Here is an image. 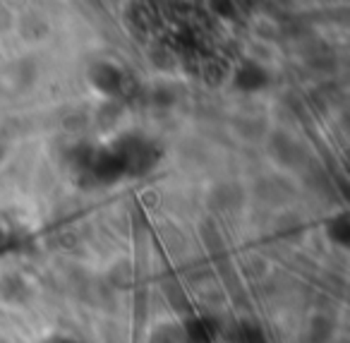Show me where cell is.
I'll use <instances>...</instances> for the list:
<instances>
[{
    "mask_svg": "<svg viewBox=\"0 0 350 343\" xmlns=\"http://www.w3.org/2000/svg\"><path fill=\"white\" fill-rule=\"evenodd\" d=\"M233 341L235 343H269L264 336L262 327H257L254 322H240L233 329Z\"/></svg>",
    "mask_w": 350,
    "mask_h": 343,
    "instance_id": "52a82bcc",
    "label": "cell"
},
{
    "mask_svg": "<svg viewBox=\"0 0 350 343\" xmlns=\"http://www.w3.org/2000/svg\"><path fill=\"white\" fill-rule=\"evenodd\" d=\"M267 82H269L267 70L259 63H254V60L243 63L238 73H235V87H238L240 92H257V89H262Z\"/></svg>",
    "mask_w": 350,
    "mask_h": 343,
    "instance_id": "277c9868",
    "label": "cell"
},
{
    "mask_svg": "<svg viewBox=\"0 0 350 343\" xmlns=\"http://www.w3.org/2000/svg\"><path fill=\"white\" fill-rule=\"evenodd\" d=\"M183 336H185L187 343H211L216 336V327L211 319L197 317L185 324V333H183Z\"/></svg>",
    "mask_w": 350,
    "mask_h": 343,
    "instance_id": "8992f818",
    "label": "cell"
},
{
    "mask_svg": "<svg viewBox=\"0 0 350 343\" xmlns=\"http://www.w3.org/2000/svg\"><path fill=\"white\" fill-rule=\"evenodd\" d=\"M92 84L98 92L108 94V97H125L130 92V79L122 73V68L113 63H96L89 73Z\"/></svg>",
    "mask_w": 350,
    "mask_h": 343,
    "instance_id": "7a4b0ae2",
    "label": "cell"
},
{
    "mask_svg": "<svg viewBox=\"0 0 350 343\" xmlns=\"http://www.w3.org/2000/svg\"><path fill=\"white\" fill-rule=\"evenodd\" d=\"M120 159L122 168L127 175H142L146 170L154 168V164L159 161V147L151 144L149 140L139 135H125L111 147Z\"/></svg>",
    "mask_w": 350,
    "mask_h": 343,
    "instance_id": "6da1fadb",
    "label": "cell"
},
{
    "mask_svg": "<svg viewBox=\"0 0 350 343\" xmlns=\"http://www.w3.org/2000/svg\"><path fill=\"white\" fill-rule=\"evenodd\" d=\"M46 343H82L77 338H70V336H55V338H49Z\"/></svg>",
    "mask_w": 350,
    "mask_h": 343,
    "instance_id": "8fae6325",
    "label": "cell"
},
{
    "mask_svg": "<svg viewBox=\"0 0 350 343\" xmlns=\"http://www.w3.org/2000/svg\"><path fill=\"white\" fill-rule=\"evenodd\" d=\"M5 154H8V135L0 130V161L5 159Z\"/></svg>",
    "mask_w": 350,
    "mask_h": 343,
    "instance_id": "30bf717a",
    "label": "cell"
},
{
    "mask_svg": "<svg viewBox=\"0 0 350 343\" xmlns=\"http://www.w3.org/2000/svg\"><path fill=\"white\" fill-rule=\"evenodd\" d=\"M36 65L29 58L15 60L0 70V92L3 94H22L34 84Z\"/></svg>",
    "mask_w": 350,
    "mask_h": 343,
    "instance_id": "3957f363",
    "label": "cell"
},
{
    "mask_svg": "<svg viewBox=\"0 0 350 343\" xmlns=\"http://www.w3.org/2000/svg\"><path fill=\"white\" fill-rule=\"evenodd\" d=\"M221 79H224V63H219V60H211V63L206 65V82L219 84Z\"/></svg>",
    "mask_w": 350,
    "mask_h": 343,
    "instance_id": "9c48e42d",
    "label": "cell"
},
{
    "mask_svg": "<svg viewBox=\"0 0 350 343\" xmlns=\"http://www.w3.org/2000/svg\"><path fill=\"white\" fill-rule=\"evenodd\" d=\"M271 154L286 166H295L297 161L305 159V151H302V147L297 144L295 140L286 137V135L273 137V140H271Z\"/></svg>",
    "mask_w": 350,
    "mask_h": 343,
    "instance_id": "5b68a950",
    "label": "cell"
},
{
    "mask_svg": "<svg viewBox=\"0 0 350 343\" xmlns=\"http://www.w3.org/2000/svg\"><path fill=\"white\" fill-rule=\"evenodd\" d=\"M329 236L334 238L338 245H348L350 240V223H348V214H340L331 221L329 226Z\"/></svg>",
    "mask_w": 350,
    "mask_h": 343,
    "instance_id": "ba28073f",
    "label": "cell"
}]
</instances>
